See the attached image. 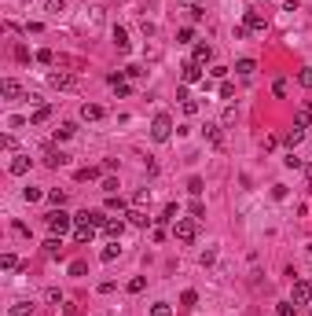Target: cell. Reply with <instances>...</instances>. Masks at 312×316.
Wrapping results in <instances>:
<instances>
[{
    "instance_id": "cell-1",
    "label": "cell",
    "mask_w": 312,
    "mask_h": 316,
    "mask_svg": "<svg viewBox=\"0 0 312 316\" xmlns=\"http://www.w3.org/2000/svg\"><path fill=\"white\" fill-rule=\"evenodd\" d=\"M169 136H173V118L162 110V114H155V122H151V140H155V144H165Z\"/></svg>"
},
{
    "instance_id": "cell-2",
    "label": "cell",
    "mask_w": 312,
    "mask_h": 316,
    "mask_svg": "<svg viewBox=\"0 0 312 316\" xmlns=\"http://www.w3.org/2000/svg\"><path fill=\"white\" fill-rule=\"evenodd\" d=\"M173 236L180 239V243H195V236H198L195 217H176V221H173Z\"/></svg>"
},
{
    "instance_id": "cell-3",
    "label": "cell",
    "mask_w": 312,
    "mask_h": 316,
    "mask_svg": "<svg viewBox=\"0 0 312 316\" xmlns=\"http://www.w3.org/2000/svg\"><path fill=\"white\" fill-rule=\"evenodd\" d=\"M70 225H74V217H70V213H66L63 206L48 213V228H52V236H63V232H70Z\"/></svg>"
},
{
    "instance_id": "cell-4",
    "label": "cell",
    "mask_w": 312,
    "mask_h": 316,
    "mask_svg": "<svg viewBox=\"0 0 312 316\" xmlns=\"http://www.w3.org/2000/svg\"><path fill=\"white\" fill-rule=\"evenodd\" d=\"M290 302H294V305H309V302H312V283H309V280H294Z\"/></svg>"
},
{
    "instance_id": "cell-5",
    "label": "cell",
    "mask_w": 312,
    "mask_h": 316,
    "mask_svg": "<svg viewBox=\"0 0 312 316\" xmlns=\"http://www.w3.org/2000/svg\"><path fill=\"white\" fill-rule=\"evenodd\" d=\"M0 96H4V99H22L26 92H22V85H18L15 78H4V81H0Z\"/></svg>"
},
{
    "instance_id": "cell-6",
    "label": "cell",
    "mask_w": 312,
    "mask_h": 316,
    "mask_svg": "<svg viewBox=\"0 0 312 316\" xmlns=\"http://www.w3.org/2000/svg\"><path fill=\"white\" fill-rule=\"evenodd\" d=\"M242 26H246V30H253V33H264V30H268V18H264L261 11H246Z\"/></svg>"
},
{
    "instance_id": "cell-7",
    "label": "cell",
    "mask_w": 312,
    "mask_h": 316,
    "mask_svg": "<svg viewBox=\"0 0 312 316\" xmlns=\"http://www.w3.org/2000/svg\"><path fill=\"white\" fill-rule=\"evenodd\" d=\"M180 81H184V85H198V81H202V67H198V63H184Z\"/></svg>"
},
{
    "instance_id": "cell-8",
    "label": "cell",
    "mask_w": 312,
    "mask_h": 316,
    "mask_svg": "<svg viewBox=\"0 0 312 316\" xmlns=\"http://www.w3.org/2000/svg\"><path fill=\"white\" fill-rule=\"evenodd\" d=\"M202 136H206L213 147H224V133H221V125H217V122H206V125H202Z\"/></svg>"
},
{
    "instance_id": "cell-9",
    "label": "cell",
    "mask_w": 312,
    "mask_h": 316,
    "mask_svg": "<svg viewBox=\"0 0 312 316\" xmlns=\"http://www.w3.org/2000/svg\"><path fill=\"white\" fill-rule=\"evenodd\" d=\"M48 81H52V88H78V78H74V74H63V70L52 74Z\"/></svg>"
},
{
    "instance_id": "cell-10",
    "label": "cell",
    "mask_w": 312,
    "mask_h": 316,
    "mask_svg": "<svg viewBox=\"0 0 312 316\" xmlns=\"http://www.w3.org/2000/svg\"><path fill=\"white\" fill-rule=\"evenodd\" d=\"M30 162H33L30 155H15V158H11V165H7V173H11V176H22L26 169H30Z\"/></svg>"
},
{
    "instance_id": "cell-11",
    "label": "cell",
    "mask_w": 312,
    "mask_h": 316,
    "mask_svg": "<svg viewBox=\"0 0 312 316\" xmlns=\"http://www.w3.org/2000/svg\"><path fill=\"white\" fill-rule=\"evenodd\" d=\"M96 225H74V239H78V243H92V239H96Z\"/></svg>"
},
{
    "instance_id": "cell-12",
    "label": "cell",
    "mask_w": 312,
    "mask_h": 316,
    "mask_svg": "<svg viewBox=\"0 0 312 316\" xmlns=\"http://www.w3.org/2000/svg\"><path fill=\"white\" fill-rule=\"evenodd\" d=\"M210 59H213V48H210V44H195V55H191V63H198V67H206Z\"/></svg>"
},
{
    "instance_id": "cell-13",
    "label": "cell",
    "mask_w": 312,
    "mask_h": 316,
    "mask_svg": "<svg viewBox=\"0 0 312 316\" xmlns=\"http://www.w3.org/2000/svg\"><path fill=\"white\" fill-rule=\"evenodd\" d=\"M110 88H114V92H118V96H121V99H125V96H132V88H129V81H125V78H121V74H110Z\"/></svg>"
},
{
    "instance_id": "cell-14",
    "label": "cell",
    "mask_w": 312,
    "mask_h": 316,
    "mask_svg": "<svg viewBox=\"0 0 312 316\" xmlns=\"http://www.w3.org/2000/svg\"><path fill=\"white\" fill-rule=\"evenodd\" d=\"M309 122H312V103H301V107H298V114H294V125L309 129Z\"/></svg>"
},
{
    "instance_id": "cell-15",
    "label": "cell",
    "mask_w": 312,
    "mask_h": 316,
    "mask_svg": "<svg viewBox=\"0 0 312 316\" xmlns=\"http://www.w3.org/2000/svg\"><path fill=\"white\" fill-rule=\"evenodd\" d=\"M301 140H305V129H301V125H294V129H290V133H287V136H283V144H287V147H290V151H294V147H298Z\"/></svg>"
},
{
    "instance_id": "cell-16",
    "label": "cell",
    "mask_w": 312,
    "mask_h": 316,
    "mask_svg": "<svg viewBox=\"0 0 312 316\" xmlns=\"http://www.w3.org/2000/svg\"><path fill=\"white\" fill-rule=\"evenodd\" d=\"M48 118H52V107H48V103H41V107H37L33 114H30V125H44Z\"/></svg>"
},
{
    "instance_id": "cell-17",
    "label": "cell",
    "mask_w": 312,
    "mask_h": 316,
    "mask_svg": "<svg viewBox=\"0 0 312 316\" xmlns=\"http://www.w3.org/2000/svg\"><path fill=\"white\" fill-rule=\"evenodd\" d=\"M81 118H84V122H99V118H103V107L99 103H84L81 107Z\"/></svg>"
},
{
    "instance_id": "cell-18",
    "label": "cell",
    "mask_w": 312,
    "mask_h": 316,
    "mask_svg": "<svg viewBox=\"0 0 312 316\" xmlns=\"http://www.w3.org/2000/svg\"><path fill=\"white\" fill-rule=\"evenodd\" d=\"M144 206H151V188H140L132 195V210H144Z\"/></svg>"
},
{
    "instance_id": "cell-19",
    "label": "cell",
    "mask_w": 312,
    "mask_h": 316,
    "mask_svg": "<svg viewBox=\"0 0 312 316\" xmlns=\"http://www.w3.org/2000/svg\"><path fill=\"white\" fill-rule=\"evenodd\" d=\"M44 254H48V257H59L63 254V236H52L48 243H44Z\"/></svg>"
},
{
    "instance_id": "cell-20",
    "label": "cell",
    "mask_w": 312,
    "mask_h": 316,
    "mask_svg": "<svg viewBox=\"0 0 312 316\" xmlns=\"http://www.w3.org/2000/svg\"><path fill=\"white\" fill-rule=\"evenodd\" d=\"M44 165H48V169H59V165H66V155L63 151H48L44 155Z\"/></svg>"
},
{
    "instance_id": "cell-21",
    "label": "cell",
    "mask_w": 312,
    "mask_h": 316,
    "mask_svg": "<svg viewBox=\"0 0 312 316\" xmlns=\"http://www.w3.org/2000/svg\"><path fill=\"white\" fill-rule=\"evenodd\" d=\"M114 44H118V52H129L132 48V41H129V33L121 30V26H114Z\"/></svg>"
},
{
    "instance_id": "cell-22",
    "label": "cell",
    "mask_w": 312,
    "mask_h": 316,
    "mask_svg": "<svg viewBox=\"0 0 312 316\" xmlns=\"http://www.w3.org/2000/svg\"><path fill=\"white\" fill-rule=\"evenodd\" d=\"M129 225H136V228H147V225H151V217H147L144 210H129Z\"/></svg>"
},
{
    "instance_id": "cell-23",
    "label": "cell",
    "mask_w": 312,
    "mask_h": 316,
    "mask_svg": "<svg viewBox=\"0 0 312 316\" xmlns=\"http://www.w3.org/2000/svg\"><path fill=\"white\" fill-rule=\"evenodd\" d=\"M121 232H125V225H121V221H110V225L103 228V236H110V239L118 243V239H121Z\"/></svg>"
},
{
    "instance_id": "cell-24",
    "label": "cell",
    "mask_w": 312,
    "mask_h": 316,
    "mask_svg": "<svg viewBox=\"0 0 312 316\" xmlns=\"http://www.w3.org/2000/svg\"><path fill=\"white\" fill-rule=\"evenodd\" d=\"M235 70H239L242 78H250V74L257 70V63H253V59H239V63H235Z\"/></svg>"
},
{
    "instance_id": "cell-25",
    "label": "cell",
    "mask_w": 312,
    "mask_h": 316,
    "mask_svg": "<svg viewBox=\"0 0 312 316\" xmlns=\"http://www.w3.org/2000/svg\"><path fill=\"white\" fill-rule=\"evenodd\" d=\"M151 316H173V305L169 302H155L151 305Z\"/></svg>"
},
{
    "instance_id": "cell-26",
    "label": "cell",
    "mask_w": 312,
    "mask_h": 316,
    "mask_svg": "<svg viewBox=\"0 0 312 316\" xmlns=\"http://www.w3.org/2000/svg\"><path fill=\"white\" fill-rule=\"evenodd\" d=\"M33 313V302H15L11 305V316H30Z\"/></svg>"
},
{
    "instance_id": "cell-27",
    "label": "cell",
    "mask_w": 312,
    "mask_h": 316,
    "mask_svg": "<svg viewBox=\"0 0 312 316\" xmlns=\"http://www.w3.org/2000/svg\"><path fill=\"white\" fill-rule=\"evenodd\" d=\"M276 316H298V305L294 302H279L276 305Z\"/></svg>"
},
{
    "instance_id": "cell-28",
    "label": "cell",
    "mask_w": 312,
    "mask_h": 316,
    "mask_svg": "<svg viewBox=\"0 0 312 316\" xmlns=\"http://www.w3.org/2000/svg\"><path fill=\"white\" fill-rule=\"evenodd\" d=\"M118 254H121V246L114 243V246H103V254H99V257H103V261L110 265V261H118Z\"/></svg>"
},
{
    "instance_id": "cell-29",
    "label": "cell",
    "mask_w": 312,
    "mask_h": 316,
    "mask_svg": "<svg viewBox=\"0 0 312 316\" xmlns=\"http://www.w3.org/2000/svg\"><path fill=\"white\" fill-rule=\"evenodd\" d=\"M187 191H191V195H195V199H198V195H202V191H206V184H202V176H191V180H187Z\"/></svg>"
},
{
    "instance_id": "cell-30",
    "label": "cell",
    "mask_w": 312,
    "mask_h": 316,
    "mask_svg": "<svg viewBox=\"0 0 312 316\" xmlns=\"http://www.w3.org/2000/svg\"><path fill=\"white\" fill-rule=\"evenodd\" d=\"M33 59H37V63H44V67H52V63H55V52H52V48H41V52L33 55Z\"/></svg>"
},
{
    "instance_id": "cell-31",
    "label": "cell",
    "mask_w": 312,
    "mask_h": 316,
    "mask_svg": "<svg viewBox=\"0 0 312 316\" xmlns=\"http://www.w3.org/2000/svg\"><path fill=\"white\" fill-rule=\"evenodd\" d=\"M107 210L110 213H125V202H121L118 195H107Z\"/></svg>"
},
{
    "instance_id": "cell-32",
    "label": "cell",
    "mask_w": 312,
    "mask_h": 316,
    "mask_svg": "<svg viewBox=\"0 0 312 316\" xmlns=\"http://www.w3.org/2000/svg\"><path fill=\"white\" fill-rule=\"evenodd\" d=\"M180 305H184V309H195V305H198V294L195 291H184L180 294Z\"/></svg>"
},
{
    "instance_id": "cell-33",
    "label": "cell",
    "mask_w": 312,
    "mask_h": 316,
    "mask_svg": "<svg viewBox=\"0 0 312 316\" xmlns=\"http://www.w3.org/2000/svg\"><path fill=\"white\" fill-rule=\"evenodd\" d=\"M191 41H195V30H191V26H184V30L176 33V44H191Z\"/></svg>"
},
{
    "instance_id": "cell-34",
    "label": "cell",
    "mask_w": 312,
    "mask_h": 316,
    "mask_svg": "<svg viewBox=\"0 0 312 316\" xmlns=\"http://www.w3.org/2000/svg\"><path fill=\"white\" fill-rule=\"evenodd\" d=\"M298 81H301L305 88H312V67H301V70H298Z\"/></svg>"
},
{
    "instance_id": "cell-35",
    "label": "cell",
    "mask_w": 312,
    "mask_h": 316,
    "mask_svg": "<svg viewBox=\"0 0 312 316\" xmlns=\"http://www.w3.org/2000/svg\"><path fill=\"white\" fill-rule=\"evenodd\" d=\"M70 136H74V125H70V122H66V125H59V129H55V140H70Z\"/></svg>"
},
{
    "instance_id": "cell-36",
    "label": "cell",
    "mask_w": 312,
    "mask_h": 316,
    "mask_svg": "<svg viewBox=\"0 0 312 316\" xmlns=\"http://www.w3.org/2000/svg\"><path fill=\"white\" fill-rule=\"evenodd\" d=\"M144 287H147V280H144V276H136V280H129V294H140Z\"/></svg>"
},
{
    "instance_id": "cell-37",
    "label": "cell",
    "mask_w": 312,
    "mask_h": 316,
    "mask_svg": "<svg viewBox=\"0 0 312 316\" xmlns=\"http://www.w3.org/2000/svg\"><path fill=\"white\" fill-rule=\"evenodd\" d=\"M283 165H287V169H301V158H298L294 151H290L287 158H283Z\"/></svg>"
},
{
    "instance_id": "cell-38",
    "label": "cell",
    "mask_w": 312,
    "mask_h": 316,
    "mask_svg": "<svg viewBox=\"0 0 312 316\" xmlns=\"http://www.w3.org/2000/svg\"><path fill=\"white\" fill-rule=\"evenodd\" d=\"M0 265L11 272V268H18V257H15V254H4V257H0Z\"/></svg>"
},
{
    "instance_id": "cell-39",
    "label": "cell",
    "mask_w": 312,
    "mask_h": 316,
    "mask_svg": "<svg viewBox=\"0 0 312 316\" xmlns=\"http://www.w3.org/2000/svg\"><path fill=\"white\" fill-rule=\"evenodd\" d=\"M191 217H195V221H202V217H206V206H202V202H198V199L191 202Z\"/></svg>"
},
{
    "instance_id": "cell-40",
    "label": "cell",
    "mask_w": 312,
    "mask_h": 316,
    "mask_svg": "<svg viewBox=\"0 0 312 316\" xmlns=\"http://www.w3.org/2000/svg\"><path fill=\"white\" fill-rule=\"evenodd\" d=\"M84 272H88V265H84V261H70V276H84Z\"/></svg>"
},
{
    "instance_id": "cell-41",
    "label": "cell",
    "mask_w": 312,
    "mask_h": 316,
    "mask_svg": "<svg viewBox=\"0 0 312 316\" xmlns=\"http://www.w3.org/2000/svg\"><path fill=\"white\" fill-rule=\"evenodd\" d=\"M22 199H26V202H37V199H41V188H26Z\"/></svg>"
},
{
    "instance_id": "cell-42",
    "label": "cell",
    "mask_w": 312,
    "mask_h": 316,
    "mask_svg": "<svg viewBox=\"0 0 312 316\" xmlns=\"http://www.w3.org/2000/svg\"><path fill=\"white\" fill-rule=\"evenodd\" d=\"M48 199L55 202V206H63V202H66V191H59V188H55V191H48Z\"/></svg>"
},
{
    "instance_id": "cell-43",
    "label": "cell",
    "mask_w": 312,
    "mask_h": 316,
    "mask_svg": "<svg viewBox=\"0 0 312 316\" xmlns=\"http://www.w3.org/2000/svg\"><path fill=\"white\" fill-rule=\"evenodd\" d=\"M235 96V85H232V81H224V85H221V99H232Z\"/></svg>"
},
{
    "instance_id": "cell-44",
    "label": "cell",
    "mask_w": 312,
    "mask_h": 316,
    "mask_svg": "<svg viewBox=\"0 0 312 316\" xmlns=\"http://www.w3.org/2000/svg\"><path fill=\"white\" fill-rule=\"evenodd\" d=\"M63 7H66V0H48V11H52V15H59Z\"/></svg>"
},
{
    "instance_id": "cell-45",
    "label": "cell",
    "mask_w": 312,
    "mask_h": 316,
    "mask_svg": "<svg viewBox=\"0 0 312 316\" xmlns=\"http://www.w3.org/2000/svg\"><path fill=\"white\" fill-rule=\"evenodd\" d=\"M96 173H99V169H92V165H88V169H78V180H92Z\"/></svg>"
},
{
    "instance_id": "cell-46",
    "label": "cell",
    "mask_w": 312,
    "mask_h": 316,
    "mask_svg": "<svg viewBox=\"0 0 312 316\" xmlns=\"http://www.w3.org/2000/svg\"><path fill=\"white\" fill-rule=\"evenodd\" d=\"M15 59H18V63H26V59H30V52H26L22 44H15Z\"/></svg>"
},
{
    "instance_id": "cell-47",
    "label": "cell",
    "mask_w": 312,
    "mask_h": 316,
    "mask_svg": "<svg viewBox=\"0 0 312 316\" xmlns=\"http://www.w3.org/2000/svg\"><path fill=\"white\" fill-rule=\"evenodd\" d=\"M184 114H198V99H187V103H184Z\"/></svg>"
},
{
    "instance_id": "cell-48",
    "label": "cell",
    "mask_w": 312,
    "mask_h": 316,
    "mask_svg": "<svg viewBox=\"0 0 312 316\" xmlns=\"http://www.w3.org/2000/svg\"><path fill=\"white\" fill-rule=\"evenodd\" d=\"M44 298H48L52 305H59V302H63V294H59V291H55V287H52V291H48V294H44Z\"/></svg>"
},
{
    "instance_id": "cell-49",
    "label": "cell",
    "mask_w": 312,
    "mask_h": 316,
    "mask_svg": "<svg viewBox=\"0 0 312 316\" xmlns=\"http://www.w3.org/2000/svg\"><path fill=\"white\" fill-rule=\"evenodd\" d=\"M305 188L312 191V165H305Z\"/></svg>"
}]
</instances>
